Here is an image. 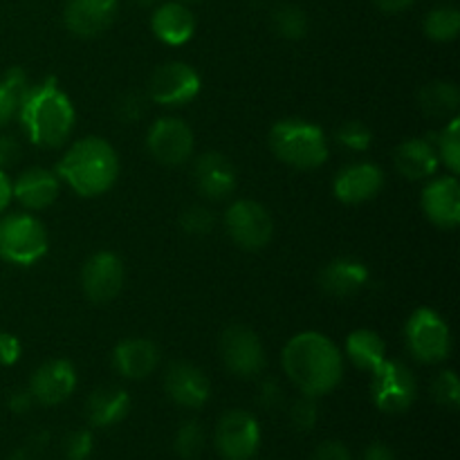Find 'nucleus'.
I'll return each mask as SVG.
<instances>
[{
  "label": "nucleus",
  "mask_w": 460,
  "mask_h": 460,
  "mask_svg": "<svg viewBox=\"0 0 460 460\" xmlns=\"http://www.w3.org/2000/svg\"><path fill=\"white\" fill-rule=\"evenodd\" d=\"M9 460H31V458L27 456L25 452H16V454H12V456H9Z\"/></svg>",
  "instance_id": "48"
},
{
  "label": "nucleus",
  "mask_w": 460,
  "mask_h": 460,
  "mask_svg": "<svg viewBox=\"0 0 460 460\" xmlns=\"http://www.w3.org/2000/svg\"><path fill=\"white\" fill-rule=\"evenodd\" d=\"M22 344L16 335L0 332V367H13L21 359Z\"/></svg>",
  "instance_id": "39"
},
{
  "label": "nucleus",
  "mask_w": 460,
  "mask_h": 460,
  "mask_svg": "<svg viewBox=\"0 0 460 460\" xmlns=\"http://www.w3.org/2000/svg\"><path fill=\"white\" fill-rule=\"evenodd\" d=\"M346 358L359 371L376 373L386 359L385 340L376 331L359 328L346 337Z\"/></svg>",
  "instance_id": "26"
},
{
  "label": "nucleus",
  "mask_w": 460,
  "mask_h": 460,
  "mask_svg": "<svg viewBox=\"0 0 460 460\" xmlns=\"http://www.w3.org/2000/svg\"><path fill=\"white\" fill-rule=\"evenodd\" d=\"M371 395L382 413L398 416L411 409L418 395V382L411 368L398 359H385L376 373H371Z\"/></svg>",
  "instance_id": "7"
},
{
  "label": "nucleus",
  "mask_w": 460,
  "mask_h": 460,
  "mask_svg": "<svg viewBox=\"0 0 460 460\" xmlns=\"http://www.w3.org/2000/svg\"><path fill=\"white\" fill-rule=\"evenodd\" d=\"M48 229L36 216L18 211L0 218V259L12 265H34L48 254Z\"/></svg>",
  "instance_id": "5"
},
{
  "label": "nucleus",
  "mask_w": 460,
  "mask_h": 460,
  "mask_svg": "<svg viewBox=\"0 0 460 460\" xmlns=\"http://www.w3.org/2000/svg\"><path fill=\"white\" fill-rule=\"evenodd\" d=\"M22 155L21 142L12 135H0V169H9V166L16 164Z\"/></svg>",
  "instance_id": "40"
},
{
  "label": "nucleus",
  "mask_w": 460,
  "mask_h": 460,
  "mask_svg": "<svg viewBox=\"0 0 460 460\" xmlns=\"http://www.w3.org/2000/svg\"><path fill=\"white\" fill-rule=\"evenodd\" d=\"M394 164L402 178L407 180H429L438 171L440 162L431 139L411 137L404 139L394 153Z\"/></svg>",
  "instance_id": "24"
},
{
  "label": "nucleus",
  "mask_w": 460,
  "mask_h": 460,
  "mask_svg": "<svg viewBox=\"0 0 460 460\" xmlns=\"http://www.w3.org/2000/svg\"><path fill=\"white\" fill-rule=\"evenodd\" d=\"M16 117L21 119L22 133L39 148L66 146L76 121L70 97L52 76L27 88Z\"/></svg>",
  "instance_id": "2"
},
{
  "label": "nucleus",
  "mask_w": 460,
  "mask_h": 460,
  "mask_svg": "<svg viewBox=\"0 0 460 460\" xmlns=\"http://www.w3.org/2000/svg\"><path fill=\"white\" fill-rule=\"evenodd\" d=\"M420 207L429 223L440 229H456L460 223V184L456 175H431L420 193Z\"/></svg>",
  "instance_id": "14"
},
{
  "label": "nucleus",
  "mask_w": 460,
  "mask_h": 460,
  "mask_svg": "<svg viewBox=\"0 0 460 460\" xmlns=\"http://www.w3.org/2000/svg\"><path fill=\"white\" fill-rule=\"evenodd\" d=\"M368 277H371V274H368V268L362 261L350 259V256H340V259L331 261V263L319 272L317 283L328 296L349 299V296L364 290V286L368 283Z\"/></svg>",
  "instance_id": "23"
},
{
  "label": "nucleus",
  "mask_w": 460,
  "mask_h": 460,
  "mask_svg": "<svg viewBox=\"0 0 460 460\" xmlns=\"http://www.w3.org/2000/svg\"><path fill=\"white\" fill-rule=\"evenodd\" d=\"M214 214L202 205H191L180 214V227L189 236H207V234L214 232Z\"/></svg>",
  "instance_id": "35"
},
{
  "label": "nucleus",
  "mask_w": 460,
  "mask_h": 460,
  "mask_svg": "<svg viewBox=\"0 0 460 460\" xmlns=\"http://www.w3.org/2000/svg\"><path fill=\"white\" fill-rule=\"evenodd\" d=\"M225 229L241 250L259 252L272 241L274 220L261 202L236 200L225 211Z\"/></svg>",
  "instance_id": "9"
},
{
  "label": "nucleus",
  "mask_w": 460,
  "mask_h": 460,
  "mask_svg": "<svg viewBox=\"0 0 460 460\" xmlns=\"http://www.w3.org/2000/svg\"><path fill=\"white\" fill-rule=\"evenodd\" d=\"M288 380L301 395L322 398L344 377V355L332 340L314 331L299 332L286 344L281 355Z\"/></svg>",
  "instance_id": "1"
},
{
  "label": "nucleus",
  "mask_w": 460,
  "mask_h": 460,
  "mask_svg": "<svg viewBox=\"0 0 460 460\" xmlns=\"http://www.w3.org/2000/svg\"><path fill=\"white\" fill-rule=\"evenodd\" d=\"M13 200L27 211H43L57 202L61 193V180L45 166H30L12 182Z\"/></svg>",
  "instance_id": "20"
},
{
  "label": "nucleus",
  "mask_w": 460,
  "mask_h": 460,
  "mask_svg": "<svg viewBox=\"0 0 460 460\" xmlns=\"http://www.w3.org/2000/svg\"><path fill=\"white\" fill-rule=\"evenodd\" d=\"M130 411V395L119 386H102L90 394L85 402V418L93 427H115L128 416Z\"/></svg>",
  "instance_id": "25"
},
{
  "label": "nucleus",
  "mask_w": 460,
  "mask_h": 460,
  "mask_svg": "<svg viewBox=\"0 0 460 460\" xmlns=\"http://www.w3.org/2000/svg\"><path fill=\"white\" fill-rule=\"evenodd\" d=\"M422 30L436 43H449L458 36L460 31V12L456 7H436L427 13L425 22H422Z\"/></svg>",
  "instance_id": "30"
},
{
  "label": "nucleus",
  "mask_w": 460,
  "mask_h": 460,
  "mask_svg": "<svg viewBox=\"0 0 460 460\" xmlns=\"http://www.w3.org/2000/svg\"><path fill=\"white\" fill-rule=\"evenodd\" d=\"M160 364V349L146 337H128L112 350V368L126 380H144Z\"/></svg>",
  "instance_id": "21"
},
{
  "label": "nucleus",
  "mask_w": 460,
  "mask_h": 460,
  "mask_svg": "<svg viewBox=\"0 0 460 460\" xmlns=\"http://www.w3.org/2000/svg\"><path fill=\"white\" fill-rule=\"evenodd\" d=\"M119 0H67L63 22L79 39H94L115 22Z\"/></svg>",
  "instance_id": "18"
},
{
  "label": "nucleus",
  "mask_w": 460,
  "mask_h": 460,
  "mask_svg": "<svg viewBox=\"0 0 460 460\" xmlns=\"http://www.w3.org/2000/svg\"><path fill=\"white\" fill-rule=\"evenodd\" d=\"M124 263L115 252H94L81 268V290L93 304H111L124 288Z\"/></svg>",
  "instance_id": "13"
},
{
  "label": "nucleus",
  "mask_w": 460,
  "mask_h": 460,
  "mask_svg": "<svg viewBox=\"0 0 460 460\" xmlns=\"http://www.w3.org/2000/svg\"><path fill=\"white\" fill-rule=\"evenodd\" d=\"M431 398L447 409H458L460 404V382L452 368H445L431 382Z\"/></svg>",
  "instance_id": "33"
},
{
  "label": "nucleus",
  "mask_w": 460,
  "mask_h": 460,
  "mask_svg": "<svg viewBox=\"0 0 460 460\" xmlns=\"http://www.w3.org/2000/svg\"><path fill=\"white\" fill-rule=\"evenodd\" d=\"M76 389V371L67 359H48L34 371L30 380V394L43 407H57L66 402Z\"/></svg>",
  "instance_id": "17"
},
{
  "label": "nucleus",
  "mask_w": 460,
  "mask_h": 460,
  "mask_svg": "<svg viewBox=\"0 0 460 460\" xmlns=\"http://www.w3.org/2000/svg\"><path fill=\"white\" fill-rule=\"evenodd\" d=\"M362 460H395V456H394V452H391V449L386 447V445L373 443L371 447H368L367 452H364V458Z\"/></svg>",
  "instance_id": "46"
},
{
  "label": "nucleus",
  "mask_w": 460,
  "mask_h": 460,
  "mask_svg": "<svg viewBox=\"0 0 460 460\" xmlns=\"http://www.w3.org/2000/svg\"><path fill=\"white\" fill-rule=\"evenodd\" d=\"M200 75L184 61H166L153 70L146 84L148 102L164 108H180L200 94Z\"/></svg>",
  "instance_id": "8"
},
{
  "label": "nucleus",
  "mask_w": 460,
  "mask_h": 460,
  "mask_svg": "<svg viewBox=\"0 0 460 460\" xmlns=\"http://www.w3.org/2000/svg\"><path fill=\"white\" fill-rule=\"evenodd\" d=\"M236 169L223 153H202L193 162V184L205 200H227L236 191Z\"/></svg>",
  "instance_id": "15"
},
{
  "label": "nucleus",
  "mask_w": 460,
  "mask_h": 460,
  "mask_svg": "<svg viewBox=\"0 0 460 460\" xmlns=\"http://www.w3.org/2000/svg\"><path fill=\"white\" fill-rule=\"evenodd\" d=\"M272 27L283 39L299 40L308 34V16L296 4H283V7L274 9Z\"/></svg>",
  "instance_id": "31"
},
{
  "label": "nucleus",
  "mask_w": 460,
  "mask_h": 460,
  "mask_svg": "<svg viewBox=\"0 0 460 460\" xmlns=\"http://www.w3.org/2000/svg\"><path fill=\"white\" fill-rule=\"evenodd\" d=\"M34 395L30 394V389L27 391H13L12 395H9V400H7V404H9V409H12L13 413H27V411H31V407H34Z\"/></svg>",
  "instance_id": "43"
},
{
  "label": "nucleus",
  "mask_w": 460,
  "mask_h": 460,
  "mask_svg": "<svg viewBox=\"0 0 460 460\" xmlns=\"http://www.w3.org/2000/svg\"><path fill=\"white\" fill-rule=\"evenodd\" d=\"M270 148L283 164L299 171L319 169L328 162L331 146L317 124L305 119H281L270 130Z\"/></svg>",
  "instance_id": "4"
},
{
  "label": "nucleus",
  "mask_w": 460,
  "mask_h": 460,
  "mask_svg": "<svg viewBox=\"0 0 460 460\" xmlns=\"http://www.w3.org/2000/svg\"><path fill=\"white\" fill-rule=\"evenodd\" d=\"M162 0H133V4H137V7L142 9H151V7H157Z\"/></svg>",
  "instance_id": "47"
},
{
  "label": "nucleus",
  "mask_w": 460,
  "mask_h": 460,
  "mask_svg": "<svg viewBox=\"0 0 460 460\" xmlns=\"http://www.w3.org/2000/svg\"><path fill=\"white\" fill-rule=\"evenodd\" d=\"M151 30L162 43L178 48L196 34V16L182 0H166L153 7Z\"/></svg>",
  "instance_id": "22"
},
{
  "label": "nucleus",
  "mask_w": 460,
  "mask_h": 460,
  "mask_svg": "<svg viewBox=\"0 0 460 460\" xmlns=\"http://www.w3.org/2000/svg\"><path fill=\"white\" fill-rule=\"evenodd\" d=\"M196 148V135L191 126L180 117H162L153 121L146 133V151L164 166L187 164Z\"/></svg>",
  "instance_id": "10"
},
{
  "label": "nucleus",
  "mask_w": 460,
  "mask_h": 460,
  "mask_svg": "<svg viewBox=\"0 0 460 460\" xmlns=\"http://www.w3.org/2000/svg\"><path fill=\"white\" fill-rule=\"evenodd\" d=\"M57 175L76 196L97 198L111 191L119 178V155L103 137H81L66 148Z\"/></svg>",
  "instance_id": "3"
},
{
  "label": "nucleus",
  "mask_w": 460,
  "mask_h": 460,
  "mask_svg": "<svg viewBox=\"0 0 460 460\" xmlns=\"http://www.w3.org/2000/svg\"><path fill=\"white\" fill-rule=\"evenodd\" d=\"M164 391L178 407L200 409L209 400L211 385L200 367L191 362H173L164 373Z\"/></svg>",
  "instance_id": "19"
},
{
  "label": "nucleus",
  "mask_w": 460,
  "mask_h": 460,
  "mask_svg": "<svg viewBox=\"0 0 460 460\" xmlns=\"http://www.w3.org/2000/svg\"><path fill=\"white\" fill-rule=\"evenodd\" d=\"M335 137H337V144H340L341 148H346V151L364 153L371 148L373 130L368 128L364 121L350 119V121H344V124L337 128Z\"/></svg>",
  "instance_id": "32"
},
{
  "label": "nucleus",
  "mask_w": 460,
  "mask_h": 460,
  "mask_svg": "<svg viewBox=\"0 0 460 460\" xmlns=\"http://www.w3.org/2000/svg\"><path fill=\"white\" fill-rule=\"evenodd\" d=\"M313 460H350V452L337 440H326L314 449Z\"/></svg>",
  "instance_id": "41"
},
{
  "label": "nucleus",
  "mask_w": 460,
  "mask_h": 460,
  "mask_svg": "<svg viewBox=\"0 0 460 460\" xmlns=\"http://www.w3.org/2000/svg\"><path fill=\"white\" fill-rule=\"evenodd\" d=\"M220 359H223L225 368L234 373L243 380H252V377L261 376L265 368V349L263 341L259 340L252 328L229 326L227 331L220 335Z\"/></svg>",
  "instance_id": "11"
},
{
  "label": "nucleus",
  "mask_w": 460,
  "mask_h": 460,
  "mask_svg": "<svg viewBox=\"0 0 460 460\" xmlns=\"http://www.w3.org/2000/svg\"><path fill=\"white\" fill-rule=\"evenodd\" d=\"M418 103L429 119H452L456 117L460 93L452 81H431L418 94Z\"/></svg>",
  "instance_id": "27"
},
{
  "label": "nucleus",
  "mask_w": 460,
  "mask_h": 460,
  "mask_svg": "<svg viewBox=\"0 0 460 460\" xmlns=\"http://www.w3.org/2000/svg\"><path fill=\"white\" fill-rule=\"evenodd\" d=\"M314 400H317V398L304 395V398L296 400V402L292 404L290 420H292V425L296 427V429L308 431V429H313L314 425H317L319 409H317V402H314Z\"/></svg>",
  "instance_id": "38"
},
{
  "label": "nucleus",
  "mask_w": 460,
  "mask_h": 460,
  "mask_svg": "<svg viewBox=\"0 0 460 460\" xmlns=\"http://www.w3.org/2000/svg\"><path fill=\"white\" fill-rule=\"evenodd\" d=\"M202 447H205V431L196 420L184 422L175 434V452L184 460H193L200 456Z\"/></svg>",
  "instance_id": "34"
},
{
  "label": "nucleus",
  "mask_w": 460,
  "mask_h": 460,
  "mask_svg": "<svg viewBox=\"0 0 460 460\" xmlns=\"http://www.w3.org/2000/svg\"><path fill=\"white\" fill-rule=\"evenodd\" d=\"M148 106V97L139 93H126L117 99L115 103V115L119 117L124 124H133V121H139L146 112Z\"/></svg>",
  "instance_id": "36"
},
{
  "label": "nucleus",
  "mask_w": 460,
  "mask_h": 460,
  "mask_svg": "<svg viewBox=\"0 0 460 460\" xmlns=\"http://www.w3.org/2000/svg\"><path fill=\"white\" fill-rule=\"evenodd\" d=\"M259 402L265 409H277L283 402V394L274 380H265L259 389Z\"/></svg>",
  "instance_id": "42"
},
{
  "label": "nucleus",
  "mask_w": 460,
  "mask_h": 460,
  "mask_svg": "<svg viewBox=\"0 0 460 460\" xmlns=\"http://www.w3.org/2000/svg\"><path fill=\"white\" fill-rule=\"evenodd\" d=\"M404 341L411 358L422 364H440L452 355V331L431 308L413 310L404 326Z\"/></svg>",
  "instance_id": "6"
},
{
  "label": "nucleus",
  "mask_w": 460,
  "mask_h": 460,
  "mask_svg": "<svg viewBox=\"0 0 460 460\" xmlns=\"http://www.w3.org/2000/svg\"><path fill=\"white\" fill-rule=\"evenodd\" d=\"M373 3H376L385 13H400L404 12V9L411 7L416 0H373Z\"/></svg>",
  "instance_id": "45"
},
{
  "label": "nucleus",
  "mask_w": 460,
  "mask_h": 460,
  "mask_svg": "<svg viewBox=\"0 0 460 460\" xmlns=\"http://www.w3.org/2000/svg\"><path fill=\"white\" fill-rule=\"evenodd\" d=\"M261 427L243 409L227 411L216 427V449L225 460H250L259 452Z\"/></svg>",
  "instance_id": "12"
},
{
  "label": "nucleus",
  "mask_w": 460,
  "mask_h": 460,
  "mask_svg": "<svg viewBox=\"0 0 460 460\" xmlns=\"http://www.w3.org/2000/svg\"><path fill=\"white\" fill-rule=\"evenodd\" d=\"M93 434L85 429H76L67 434L66 440H63V456H66V460H88L90 454H93Z\"/></svg>",
  "instance_id": "37"
},
{
  "label": "nucleus",
  "mask_w": 460,
  "mask_h": 460,
  "mask_svg": "<svg viewBox=\"0 0 460 460\" xmlns=\"http://www.w3.org/2000/svg\"><path fill=\"white\" fill-rule=\"evenodd\" d=\"M27 88H30V81L21 67H9L0 76V128L18 115V108H21Z\"/></svg>",
  "instance_id": "28"
},
{
  "label": "nucleus",
  "mask_w": 460,
  "mask_h": 460,
  "mask_svg": "<svg viewBox=\"0 0 460 460\" xmlns=\"http://www.w3.org/2000/svg\"><path fill=\"white\" fill-rule=\"evenodd\" d=\"M12 200H13L12 180H9V175L4 173L3 169H0V216H3L4 211L9 209V205H12Z\"/></svg>",
  "instance_id": "44"
},
{
  "label": "nucleus",
  "mask_w": 460,
  "mask_h": 460,
  "mask_svg": "<svg viewBox=\"0 0 460 460\" xmlns=\"http://www.w3.org/2000/svg\"><path fill=\"white\" fill-rule=\"evenodd\" d=\"M182 3H196V0H182Z\"/></svg>",
  "instance_id": "49"
},
{
  "label": "nucleus",
  "mask_w": 460,
  "mask_h": 460,
  "mask_svg": "<svg viewBox=\"0 0 460 460\" xmlns=\"http://www.w3.org/2000/svg\"><path fill=\"white\" fill-rule=\"evenodd\" d=\"M385 189V171L371 162H353L340 169L332 182V193L344 205H362Z\"/></svg>",
  "instance_id": "16"
},
{
  "label": "nucleus",
  "mask_w": 460,
  "mask_h": 460,
  "mask_svg": "<svg viewBox=\"0 0 460 460\" xmlns=\"http://www.w3.org/2000/svg\"><path fill=\"white\" fill-rule=\"evenodd\" d=\"M436 148L438 162L449 171V175H458L460 171V119L452 117L447 126H443L440 133L431 139Z\"/></svg>",
  "instance_id": "29"
}]
</instances>
